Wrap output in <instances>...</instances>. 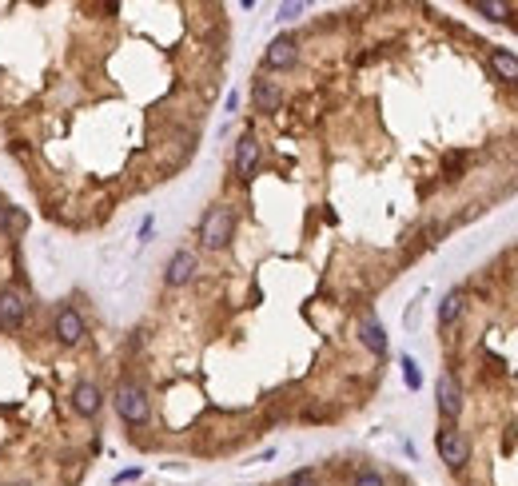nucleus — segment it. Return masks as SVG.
<instances>
[{"mask_svg": "<svg viewBox=\"0 0 518 486\" xmlns=\"http://www.w3.org/2000/svg\"><path fill=\"white\" fill-rule=\"evenodd\" d=\"M463 307H467V295H463V291H451V295L439 303V327H451L458 315H463Z\"/></svg>", "mask_w": 518, "mask_h": 486, "instance_id": "obj_14", "label": "nucleus"}, {"mask_svg": "<svg viewBox=\"0 0 518 486\" xmlns=\"http://www.w3.org/2000/svg\"><path fill=\"white\" fill-rule=\"evenodd\" d=\"M434 450H439V459H443L451 471H463L467 459H470V443H467V435H463L455 423L439 426V435H434Z\"/></svg>", "mask_w": 518, "mask_h": 486, "instance_id": "obj_3", "label": "nucleus"}, {"mask_svg": "<svg viewBox=\"0 0 518 486\" xmlns=\"http://www.w3.org/2000/svg\"><path fill=\"white\" fill-rule=\"evenodd\" d=\"M287 486H319V478H315L311 471H295L291 478H287Z\"/></svg>", "mask_w": 518, "mask_h": 486, "instance_id": "obj_18", "label": "nucleus"}, {"mask_svg": "<svg viewBox=\"0 0 518 486\" xmlns=\"http://www.w3.org/2000/svg\"><path fill=\"white\" fill-rule=\"evenodd\" d=\"M259 168V140L247 132V136H239V144H235V172L244 175V180H251Z\"/></svg>", "mask_w": 518, "mask_h": 486, "instance_id": "obj_9", "label": "nucleus"}, {"mask_svg": "<svg viewBox=\"0 0 518 486\" xmlns=\"http://www.w3.org/2000/svg\"><path fill=\"white\" fill-rule=\"evenodd\" d=\"M351 486H387V482H383V474H379V471H359Z\"/></svg>", "mask_w": 518, "mask_h": 486, "instance_id": "obj_17", "label": "nucleus"}, {"mask_svg": "<svg viewBox=\"0 0 518 486\" xmlns=\"http://www.w3.org/2000/svg\"><path fill=\"white\" fill-rule=\"evenodd\" d=\"M295 60H299L295 36H275L272 44H267V52H263V68H272V72H284V68H291Z\"/></svg>", "mask_w": 518, "mask_h": 486, "instance_id": "obj_4", "label": "nucleus"}, {"mask_svg": "<svg viewBox=\"0 0 518 486\" xmlns=\"http://www.w3.org/2000/svg\"><path fill=\"white\" fill-rule=\"evenodd\" d=\"M8 227H13V212H8V203L0 200V236H4Z\"/></svg>", "mask_w": 518, "mask_h": 486, "instance_id": "obj_20", "label": "nucleus"}, {"mask_svg": "<svg viewBox=\"0 0 518 486\" xmlns=\"http://www.w3.org/2000/svg\"><path fill=\"white\" fill-rule=\"evenodd\" d=\"M112 403H116V414H120L128 426H144L152 419L148 391H144L140 383H120L116 386V395H112Z\"/></svg>", "mask_w": 518, "mask_h": 486, "instance_id": "obj_1", "label": "nucleus"}, {"mask_svg": "<svg viewBox=\"0 0 518 486\" xmlns=\"http://www.w3.org/2000/svg\"><path fill=\"white\" fill-rule=\"evenodd\" d=\"M359 339H363V347H367L371 355H387V331H383V323L375 315H367V319L359 323Z\"/></svg>", "mask_w": 518, "mask_h": 486, "instance_id": "obj_12", "label": "nucleus"}, {"mask_svg": "<svg viewBox=\"0 0 518 486\" xmlns=\"http://www.w3.org/2000/svg\"><path fill=\"white\" fill-rule=\"evenodd\" d=\"M196 251H187V248H180L168 259V267H164V283L168 287H184V283H192V275H196Z\"/></svg>", "mask_w": 518, "mask_h": 486, "instance_id": "obj_5", "label": "nucleus"}, {"mask_svg": "<svg viewBox=\"0 0 518 486\" xmlns=\"http://www.w3.org/2000/svg\"><path fill=\"white\" fill-rule=\"evenodd\" d=\"M251 104H255V112H275L284 104V88L275 80H255L251 84Z\"/></svg>", "mask_w": 518, "mask_h": 486, "instance_id": "obj_10", "label": "nucleus"}, {"mask_svg": "<svg viewBox=\"0 0 518 486\" xmlns=\"http://www.w3.org/2000/svg\"><path fill=\"white\" fill-rule=\"evenodd\" d=\"M434 395H439V414H443L446 423H455L458 414H463V391H458V383L451 374H443L439 386H434Z\"/></svg>", "mask_w": 518, "mask_h": 486, "instance_id": "obj_7", "label": "nucleus"}, {"mask_svg": "<svg viewBox=\"0 0 518 486\" xmlns=\"http://www.w3.org/2000/svg\"><path fill=\"white\" fill-rule=\"evenodd\" d=\"M403 379H407V386H411V391H419V386H423V374H419V363L411 359V355H407V359H403Z\"/></svg>", "mask_w": 518, "mask_h": 486, "instance_id": "obj_16", "label": "nucleus"}, {"mask_svg": "<svg viewBox=\"0 0 518 486\" xmlns=\"http://www.w3.org/2000/svg\"><path fill=\"white\" fill-rule=\"evenodd\" d=\"M72 407H76V414H84V419L100 414V407H104V395H100V386H96V383H76Z\"/></svg>", "mask_w": 518, "mask_h": 486, "instance_id": "obj_11", "label": "nucleus"}, {"mask_svg": "<svg viewBox=\"0 0 518 486\" xmlns=\"http://www.w3.org/2000/svg\"><path fill=\"white\" fill-rule=\"evenodd\" d=\"M28 315V299L25 291H16V287H4L0 291V327H20Z\"/></svg>", "mask_w": 518, "mask_h": 486, "instance_id": "obj_6", "label": "nucleus"}, {"mask_svg": "<svg viewBox=\"0 0 518 486\" xmlns=\"http://www.w3.org/2000/svg\"><path fill=\"white\" fill-rule=\"evenodd\" d=\"M299 13H303V4H299V0H291V4H284V8H279V20H295Z\"/></svg>", "mask_w": 518, "mask_h": 486, "instance_id": "obj_19", "label": "nucleus"}, {"mask_svg": "<svg viewBox=\"0 0 518 486\" xmlns=\"http://www.w3.org/2000/svg\"><path fill=\"white\" fill-rule=\"evenodd\" d=\"M474 13H482L486 20H506L510 8H506L503 0H474Z\"/></svg>", "mask_w": 518, "mask_h": 486, "instance_id": "obj_15", "label": "nucleus"}, {"mask_svg": "<svg viewBox=\"0 0 518 486\" xmlns=\"http://www.w3.org/2000/svg\"><path fill=\"white\" fill-rule=\"evenodd\" d=\"M491 68L503 76V80H514V84H518V56H514V52L491 48Z\"/></svg>", "mask_w": 518, "mask_h": 486, "instance_id": "obj_13", "label": "nucleus"}, {"mask_svg": "<svg viewBox=\"0 0 518 486\" xmlns=\"http://www.w3.org/2000/svg\"><path fill=\"white\" fill-rule=\"evenodd\" d=\"M16 486H28V482H16Z\"/></svg>", "mask_w": 518, "mask_h": 486, "instance_id": "obj_21", "label": "nucleus"}, {"mask_svg": "<svg viewBox=\"0 0 518 486\" xmlns=\"http://www.w3.org/2000/svg\"><path fill=\"white\" fill-rule=\"evenodd\" d=\"M235 236V212L232 208H211L208 215H204V224H199V243L208 251H223L227 243H232Z\"/></svg>", "mask_w": 518, "mask_h": 486, "instance_id": "obj_2", "label": "nucleus"}, {"mask_svg": "<svg viewBox=\"0 0 518 486\" xmlns=\"http://www.w3.org/2000/svg\"><path fill=\"white\" fill-rule=\"evenodd\" d=\"M56 339H60L64 347H76L84 339V319H80L76 307H60L56 311Z\"/></svg>", "mask_w": 518, "mask_h": 486, "instance_id": "obj_8", "label": "nucleus"}]
</instances>
